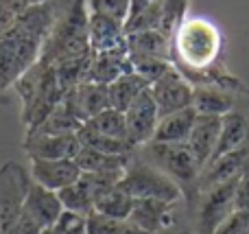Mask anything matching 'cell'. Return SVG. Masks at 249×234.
<instances>
[{"label": "cell", "mask_w": 249, "mask_h": 234, "mask_svg": "<svg viewBox=\"0 0 249 234\" xmlns=\"http://www.w3.org/2000/svg\"><path fill=\"white\" fill-rule=\"evenodd\" d=\"M153 2H158V0H131V11H129V18H133V16H138L140 11H144L149 4H153ZM127 18V20H129Z\"/></svg>", "instance_id": "36"}, {"label": "cell", "mask_w": 249, "mask_h": 234, "mask_svg": "<svg viewBox=\"0 0 249 234\" xmlns=\"http://www.w3.org/2000/svg\"><path fill=\"white\" fill-rule=\"evenodd\" d=\"M133 201L136 199L124 191L121 184H116V186L109 188L107 193L96 197L94 213L112 217V219H129V215H131V210H133Z\"/></svg>", "instance_id": "25"}, {"label": "cell", "mask_w": 249, "mask_h": 234, "mask_svg": "<svg viewBox=\"0 0 249 234\" xmlns=\"http://www.w3.org/2000/svg\"><path fill=\"white\" fill-rule=\"evenodd\" d=\"M142 149V158L160 169L166 178L179 186L181 195L188 204H193V197H199V175L201 166L195 160L188 144H166V143H146Z\"/></svg>", "instance_id": "3"}, {"label": "cell", "mask_w": 249, "mask_h": 234, "mask_svg": "<svg viewBox=\"0 0 249 234\" xmlns=\"http://www.w3.org/2000/svg\"><path fill=\"white\" fill-rule=\"evenodd\" d=\"M42 234H53V232H51V228H48V230H44Z\"/></svg>", "instance_id": "38"}, {"label": "cell", "mask_w": 249, "mask_h": 234, "mask_svg": "<svg viewBox=\"0 0 249 234\" xmlns=\"http://www.w3.org/2000/svg\"><path fill=\"white\" fill-rule=\"evenodd\" d=\"M234 208L236 210H249V173H245L236 182V191H234Z\"/></svg>", "instance_id": "34"}, {"label": "cell", "mask_w": 249, "mask_h": 234, "mask_svg": "<svg viewBox=\"0 0 249 234\" xmlns=\"http://www.w3.org/2000/svg\"><path fill=\"white\" fill-rule=\"evenodd\" d=\"M31 173L18 162L9 160L0 166V234H11L24 208Z\"/></svg>", "instance_id": "6"}, {"label": "cell", "mask_w": 249, "mask_h": 234, "mask_svg": "<svg viewBox=\"0 0 249 234\" xmlns=\"http://www.w3.org/2000/svg\"><path fill=\"white\" fill-rule=\"evenodd\" d=\"M175 206L177 204H166L158 199H136L129 221L144 232L162 234L175 226Z\"/></svg>", "instance_id": "15"}, {"label": "cell", "mask_w": 249, "mask_h": 234, "mask_svg": "<svg viewBox=\"0 0 249 234\" xmlns=\"http://www.w3.org/2000/svg\"><path fill=\"white\" fill-rule=\"evenodd\" d=\"M149 90H151V96H153L155 105H158L160 118L166 116V114L179 112V109L193 108L195 86L177 68L168 70L164 77L153 81Z\"/></svg>", "instance_id": "8"}, {"label": "cell", "mask_w": 249, "mask_h": 234, "mask_svg": "<svg viewBox=\"0 0 249 234\" xmlns=\"http://www.w3.org/2000/svg\"><path fill=\"white\" fill-rule=\"evenodd\" d=\"M88 20H90V11L86 0H66L59 9L51 35L42 46L39 59L53 68L66 61L90 59L92 51L88 42Z\"/></svg>", "instance_id": "2"}, {"label": "cell", "mask_w": 249, "mask_h": 234, "mask_svg": "<svg viewBox=\"0 0 249 234\" xmlns=\"http://www.w3.org/2000/svg\"><path fill=\"white\" fill-rule=\"evenodd\" d=\"M44 42L13 26L0 35V92L13 88V83L39 59Z\"/></svg>", "instance_id": "5"}, {"label": "cell", "mask_w": 249, "mask_h": 234, "mask_svg": "<svg viewBox=\"0 0 249 234\" xmlns=\"http://www.w3.org/2000/svg\"><path fill=\"white\" fill-rule=\"evenodd\" d=\"M221 118L223 116H210V114H197L195 127L190 131L188 138V149L193 151L195 160L199 162L201 171L208 166V162L212 160L219 144V134H221Z\"/></svg>", "instance_id": "16"}, {"label": "cell", "mask_w": 249, "mask_h": 234, "mask_svg": "<svg viewBox=\"0 0 249 234\" xmlns=\"http://www.w3.org/2000/svg\"><path fill=\"white\" fill-rule=\"evenodd\" d=\"M86 4L90 13L114 18L118 22H127L131 11V0H86Z\"/></svg>", "instance_id": "31"}, {"label": "cell", "mask_w": 249, "mask_h": 234, "mask_svg": "<svg viewBox=\"0 0 249 234\" xmlns=\"http://www.w3.org/2000/svg\"><path fill=\"white\" fill-rule=\"evenodd\" d=\"M151 83L146 79H142L138 72H127L123 77H118L114 83L107 86V92H109V103H112L114 109L118 112H124L138 96L142 94L144 90H149Z\"/></svg>", "instance_id": "22"}, {"label": "cell", "mask_w": 249, "mask_h": 234, "mask_svg": "<svg viewBox=\"0 0 249 234\" xmlns=\"http://www.w3.org/2000/svg\"><path fill=\"white\" fill-rule=\"evenodd\" d=\"M245 173H249V140L243 143L241 147L214 158L199 175V193L208 191L212 186L228 182H236Z\"/></svg>", "instance_id": "9"}, {"label": "cell", "mask_w": 249, "mask_h": 234, "mask_svg": "<svg viewBox=\"0 0 249 234\" xmlns=\"http://www.w3.org/2000/svg\"><path fill=\"white\" fill-rule=\"evenodd\" d=\"M88 234H151L133 226L129 219H112L105 215L92 213L88 217Z\"/></svg>", "instance_id": "29"}, {"label": "cell", "mask_w": 249, "mask_h": 234, "mask_svg": "<svg viewBox=\"0 0 249 234\" xmlns=\"http://www.w3.org/2000/svg\"><path fill=\"white\" fill-rule=\"evenodd\" d=\"M249 232V210H234L230 219L214 234H247Z\"/></svg>", "instance_id": "33"}, {"label": "cell", "mask_w": 249, "mask_h": 234, "mask_svg": "<svg viewBox=\"0 0 249 234\" xmlns=\"http://www.w3.org/2000/svg\"><path fill=\"white\" fill-rule=\"evenodd\" d=\"M123 114H124V123H127L129 140H131L133 147L140 149L153 140L158 123H160V112L153 96H151V90L142 92Z\"/></svg>", "instance_id": "10"}, {"label": "cell", "mask_w": 249, "mask_h": 234, "mask_svg": "<svg viewBox=\"0 0 249 234\" xmlns=\"http://www.w3.org/2000/svg\"><path fill=\"white\" fill-rule=\"evenodd\" d=\"M195 121H197V109L195 108H186L179 109V112L166 114V116L160 118L158 129H155V136L151 143H166V144L188 143Z\"/></svg>", "instance_id": "19"}, {"label": "cell", "mask_w": 249, "mask_h": 234, "mask_svg": "<svg viewBox=\"0 0 249 234\" xmlns=\"http://www.w3.org/2000/svg\"><path fill=\"white\" fill-rule=\"evenodd\" d=\"M131 158V156H129ZM129 158L124 156H109V153L96 151L90 147H81L74 162L79 164L81 173H112V171H124Z\"/></svg>", "instance_id": "24"}, {"label": "cell", "mask_w": 249, "mask_h": 234, "mask_svg": "<svg viewBox=\"0 0 249 234\" xmlns=\"http://www.w3.org/2000/svg\"><path fill=\"white\" fill-rule=\"evenodd\" d=\"M236 92L223 90L216 86H195L193 108L197 114H210V116H225L238 105Z\"/></svg>", "instance_id": "20"}, {"label": "cell", "mask_w": 249, "mask_h": 234, "mask_svg": "<svg viewBox=\"0 0 249 234\" xmlns=\"http://www.w3.org/2000/svg\"><path fill=\"white\" fill-rule=\"evenodd\" d=\"M131 61L129 53H109V55H92L90 64L83 74V83H99V86H109L118 77L131 72Z\"/></svg>", "instance_id": "18"}, {"label": "cell", "mask_w": 249, "mask_h": 234, "mask_svg": "<svg viewBox=\"0 0 249 234\" xmlns=\"http://www.w3.org/2000/svg\"><path fill=\"white\" fill-rule=\"evenodd\" d=\"M39 2H48V0H26V4H39Z\"/></svg>", "instance_id": "37"}, {"label": "cell", "mask_w": 249, "mask_h": 234, "mask_svg": "<svg viewBox=\"0 0 249 234\" xmlns=\"http://www.w3.org/2000/svg\"><path fill=\"white\" fill-rule=\"evenodd\" d=\"M83 123L70 112L68 108L61 101L33 131H26V134H51V136H61V134H77L81 129Z\"/></svg>", "instance_id": "26"}, {"label": "cell", "mask_w": 249, "mask_h": 234, "mask_svg": "<svg viewBox=\"0 0 249 234\" xmlns=\"http://www.w3.org/2000/svg\"><path fill=\"white\" fill-rule=\"evenodd\" d=\"M24 210L29 217H33L44 230L53 228L57 223V219L64 215V206L61 199L55 191H48V188L39 186L31 180V186L26 191V199H24Z\"/></svg>", "instance_id": "17"}, {"label": "cell", "mask_w": 249, "mask_h": 234, "mask_svg": "<svg viewBox=\"0 0 249 234\" xmlns=\"http://www.w3.org/2000/svg\"><path fill=\"white\" fill-rule=\"evenodd\" d=\"M29 173L35 184L55 193L81 178V169L74 160H31Z\"/></svg>", "instance_id": "14"}, {"label": "cell", "mask_w": 249, "mask_h": 234, "mask_svg": "<svg viewBox=\"0 0 249 234\" xmlns=\"http://www.w3.org/2000/svg\"><path fill=\"white\" fill-rule=\"evenodd\" d=\"M42 232H44V228L39 226L33 217H29L24 210H22L20 219L16 221V226H13V230H11V234H42Z\"/></svg>", "instance_id": "35"}, {"label": "cell", "mask_w": 249, "mask_h": 234, "mask_svg": "<svg viewBox=\"0 0 249 234\" xmlns=\"http://www.w3.org/2000/svg\"><path fill=\"white\" fill-rule=\"evenodd\" d=\"M53 234H88V217L64 210L57 223L51 228Z\"/></svg>", "instance_id": "32"}, {"label": "cell", "mask_w": 249, "mask_h": 234, "mask_svg": "<svg viewBox=\"0 0 249 234\" xmlns=\"http://www.w3.org/2000/svg\"><path fill=\"white\" fill-rule=\"evenodd\" d=\"M188 4L190 0H162V20H160V31L168 37H173L181 22L188 18Z\"/></svg>", "instance_id": "30"}, {"label": "cell", "mask_w": 249, "mask_h": 234, "mask_svg": "<svg viewBox=\"0 0 249 234\" xmlns=\"http://www.w3.org/2000/svg\"><path fill=\"white\" fill-rule=\"evenodd\" d=\"M79 140H81V147H90V149H96V151H103V153H109V156H133L138 151L131 143L127 140H116V138H107V136H101L96 131H92L90 127L81 125V129L77 131Z\"/></svg>", "instance_id": "27"}, {"label": "cell", "mask_w": 249, "mask_h": 234, "mask_svg": "<svg viewBox=\"0 0 249 234\" xmlns=\"http://www.w3.org/2000/svg\"><path fill=\"white\" fill-rule=\"evenodd\" d=\"M121 186L133 199H158L166 201V204H177L184 199L179 186L171 178H166L162 171L155 169L144 158L136 156L129 158Z\"/></svg>", "instance_id": "4"}, {"label": "cell", "mask_w": 249, "mask_h": 234, "mask_svg": "<svg viewBox=\"0 0 249 234\" xmlns=\"http://www.w3.org/2000/svg\"><path fill=\"white\" fill-rule=\"evenodd\" d=\"M88 42L92 55H109V53H129L124 22L114 18L90 13L88 20Z\"/></svg>", "instance_id": "12"}, {"label": "cell", "mask_w": 249, "mask_h": 234, "mask_svg": "<svg viewBox=\"0 0 249 234\" xmlns=\"http://www.w3.org/2000/svg\"><path fill=\"white\" fill-rule=\"evenodd\" d=\"M127 48H129V57L171 59V37L164 35L162 31H136V33H127Z\"/></svg>", "instance_id": "21"}, {"label": "cell", "mask_w": 249, "mask_h": 234, "mask_svg": "<svg viewBox=\"0 0 249 234\" xmlns=\"http://www.w3.org/2000/svg\"><path fill=\"white\" fill-rule=\"evenodd\" d=\"M238 182V180H236ZM236 182L219 184L199 193L197 234H214L234 213V191Z\"/></svg>", "instance_id": "7"}, {"label": "cell", "mask_w": 249, "mask_h": 234, "mask_svg": "<svg viewBox=\"0 0 249 234\" xmlns=\"http://www.w3.org/2000/svg\"><path fill=\"white\" fill-rule=\"evenodd\" d=\"M22 149L29 160H74L81 151V140L77 134H26Z\"/></svg>", "instance_id": "11"}, {"label": "cell", "mask_w": 249, "mask_h": 234, "mask_svg": "<svg viewBox=\"0 0 249 234\" xmlns=\"http://www.w3.org/2000/svg\"><path fill=\"white\" fill-rule=\"evenodd\" d=\"M61 101L81 123H88L90 118L112 108L107 86H99V83H79L70 88Z\"/></svg>", "instance_id": "13"}, {"label": "cell", "mask_w": 249, "mask_h": 234, "mask_svg": "<svg viewBox=\"0 0 249 234\" xmlns=\"http://www.w3.org/2000/svg\"><path fill=\"white\" fill-rule=\"evenodd\" d=\"M173 66L193 86H216L249 96L243 86L223 66V33L208 18H186L171 37Z\"/></svg>", "instance_id": "1"}, {"label": "cell", "mask_w": 249, "mask_h": 234, "mask_svg": "<svg viewBox=\"0 0 249 234\" xmlns=\"http://www.w3.org/2000/svg\"><path fill=\"white\" fill-rule=\"evenodd\" d=\"M86 127H90L92 131L101 136H107V138H116V140H129V134H127V123H124V114L118 112V109L109 108L105 112H101L99 116L90 118L88 123H83Z\"/></svg>", "instance_id": "28"}, {"label": "cell", "mask_w": 249, "mask_h": 234, "mask_svg": "<svg viewBox=\"0 0 249 234\" xmlns=\"http://www.w3.org/2000/svg\"><path fill=\"white\" fill-rule=\"evenodd\" d=\"M57 195H59L64 210H68V213L81 215V217H90L94 213V193H92L88 180L83 178V173L77 182L61 188Z\"/></svg>", "instance_id": "23"}]
</instances>
